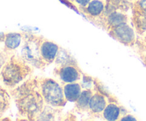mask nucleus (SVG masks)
<instances>
[{
  "label": "nucleus",
  "instance_id": "obj_1",
  "mask_svg": "<svg viewBox=\"0 0 146 121\" xmlns=\"http://www.w3.org/2000/svg\"><path fill=\"white\" fill-rule=\"evenodd\" d=\"M9 93L15 101L19 115L27 120H36L46 103L38 91V77L30 78L11 89Z\"/></svg>",
  "mask_w": 146,
  "mask_h": 121
},
{
  "label": "nucleus",
  "instance_id": "obj_2",
  "mask_svg": "<svg viewBox=\"0 0 146 121\" xmlns=\"http://www.w3.org/2000/svg\"><path fill=\"white\" fill-rule=\"evenodd\" d=\"M34 67L26 62L19 54H13L0 71V79L9 89H13L28 79Z\"/></svg>",
  "mask_w": 146,
  "mask_h": 121
},
{
  "label": "nucleus",
  "instance_id": "obj_3",
  "mask_svg": "<svg viewBox=\"0 0 146 121\" xmlns=\"http://www.w3.org/2000/svg\"><path fill=\"white\" fill-rule=\"evenodd\" d=\"M44 37L31 33L23 32V41L19 55L34 68H46L41 56V44Z\"/></svg>",
  "mask_w": 146,
  "mask_h": 121
},
{
  "label": "nucleus",
  "instance_id": "obj_4",
  "mask_svg": "<svg viewBox=\"0 0 146 121\" xmlns=\"http://www.w3.org/2000/svg\"><path fill=\"white\" fill-rule=\"evenodd\" d=\"M38 91L45 103L58 108H63L67 101L64 96L63 85L51 78L38 77Z\"/></svg>",
  "mask_w": 146,
  "mask_h": 121
},
{
  "label": "nucleus",
  "instance_id": "obj_5",
  "mask_svg": "<svg viewBox=\"0 0 146 121\" xmlns=\"http://www.w3.org/2000/svg\"><path fill=\"white\" fill-rule=\"evenodd\" d=\"M84 72L80 68L76 59L66 63L56 65L54 76L58 78L62 84L80 81Z\"/></svg>",
  "mask_w": 146,
  "mask_h": 121
},
{
  "label": "nucleus",
  "instance_id": "obj_6",
  "mask_svg": "<svg viewBox=\"0 0 146 121\" xmlns=\"http://www.w3.org/2000/svg\"><path fill=\"white\" fill-rule=\"evenodd\" d=\"M113 39L126 46L133 47L137 42L136 31L129 22L123 23L107 31Z\"/></svg>",
  "mask_w": 146,
  "mask_h": 121
},
{
  "label": "nucleus",
  "instance_id": "obj_7",
  "mask_svg": "<svg viewBox=\"0 0 146 121\" xmlns=\"http://www.w3.org/2000/svg\"><path fill=\"white\" fill-rule=\"evenodd\" d=\"M118 101L114 95H106L98 90L94 88V92L89 103L88 114L92 118H102L103 111L104 110L108 102Z\"/></svg>",
  "mask_w": 146,
  "mask_h": 121
},
{
  "label": "nucleus",
  "instance_id": "obj_8",
  "mask_svg": "<svg viewBox=\"0 0 146 121\" xmlns=\"http://www.w3.org/2000/svg\"><path fill=\"white\" fill-rule=\"evenodd\" d=\"M106 6V0H91L86 7L80 9L79 12L90 21L101 28Z\"/></svg>",
  "mask_w": 146,
  "mask_h": 121
},
{
  "label": "nucleus",
  "instance_id": "obj_9",
  "mask_svg": "<svg viewBox=\"0 0 146 121\" xmlns=\"http://www.w3.org/2000/svg\"><path fill=\"white\" fill-rule=\"evenodd\" d=\"M129 21L130 17L127 12L120 10H113L104 13L101 28L106 31H108L111 28H114L123 23L129 22Z\"/></svg>",
  "mask_w": 146,
  "mask_h": 121
},
{
  "label": "nucleus",
  "instance_id": "obj_10",
  "mask_svg": "<svg viewBox=\"0 0 146 121\" xmlns=\"http://www.w3.org/2000/svg\"><path fill=\"white\" fill-rule=\"evenodd\" d=\"M59 48L56 43L44 37L41 44V56L46 68L54 63Z\"/></svg>",
  "mask_w": 146,
  "mask_h": 121
},
{
  "label": "nucleus",
  "instance_id": "obj_11",
  "mask_svg": "<svg viewBox=\"0 0 146 121\" xmlns=\"http://www.w3.org/2000/svg\"><path fill=\"white\" fill-rule=\"evenodd\" d=\"M128 112V110L121 105L119 101H113L108 102L106 105L103 111L102 118L108 121L120 120L121 117Z\"/></svg>",
  "mask_w": 146,
  "mask_h": 121
},
{
  "label": "nucleus",
  "instance_id": "obj_12",
  "mask_svg": "<svg viewBox=\"0 0 146 121\" xmlns=\"http://www.w3.org/2000/svg\"><path fill=\"white\" fill-rule=\"evenodd\" d=\"M23 32H11L5 34L4 48L10 54H14L22 44Z\"/></svg>",
  "mask_w": 146,
  "mask_h": 121
},
{
  "label": "nucleus",
  "instance_id": "obj_13",
  "mask_svg": "<svg viewBox=\"0 0 146 121\" xmlns=\"http://www.w3.org/2000/svg\"><path fill=\"white\" fill-rule=\"evenodd\" d=\"M62 85L64 96H65L67 102H75L79 98L83 91V88L79 81L64 83L62 84Z\"/></svg>",
  "mask_w": 146,
  "mask_h": 121
},
{
  "label": "nucleus",
  "instance_id": "obj_14",
  "mask_svg": "<svg viewBox=\"0 0 146 121\" xmlns=\"http://www.w3.org/2000/svg\"><path fill=\"white\" fill-rule=\"evenodd\" d=\"M94 92V90L83 89L79 98L75 102L74 110L79 113H88L90 101Z\"/></svg>",
  "mask_w": 146,
  "mask_h": 121
},
{
  "label": "nucleus",
  "instance_id": "obj_15",
  "mask_svg": "<svg viewBox=\"0 0 146 121\" xmlns=\"http://www.w3.org/2000/svg\"><path fill=\"white\" fill-rule=\"evenodd\" d=\"M62 108H55L46 104L36 120H61Z\"/></svg>",
  "mask_w": 146,
  "mask_h": 121
},
{
  "label": "nucleus",
  "instance_id": "obj_16",
  "mask_svg": "<svg viewBox=\"0 0 146 121\" xmlns=\"http://www.w3.org/2000/svg\"><path fill=\"white\" fill-rule=\"evenodd\" d=\"M105 12L113 11V10H120V11L128 12L131 9L133 0H106Z\"/></svg>",
  "mask_w": 146,
  "mask_h": 121
},
{
  "label": "nucleus",
  "instance_id": "obj_17",
  "mask_svg": "<svg viewBox=\"0 0 146 121\" xmlns=\"http://www.w3.org/2000/svg\"><path fill=\"white\" fill-rule=\"evenodd\" d=\"M131 22L136 34L143 36L146 33V16L138 13L132 12Z\"/></svg>",
  "mask_w": 146,
  "mask_h": 121
},
{
  "label": "nucleus",
  "instance_id": "obj_18",
  "mask_svg": "<svg viewBox=\"0 0 146 121\" xmlns=\"http://www.w3.org/2000/svg\"><path fill=\"white\" fill-rule=\"evenodd\" d=\"M11 98L8 91L0 86V117L9 108Z\"/></svg>",
  "mask_w": 146,
  "mask_h": 121
},
{
  "label": "nucleus",
  "instance_id": "obj_19",
  "mask_svg": "<svg viewBox=\"0 0 146 121\" xmlns=\"http://www.w3.org/2000/svg\"><path fill=\"white\" fill-rule=\"evenodd\" d=\"M95 81L96 78L84 73L82 78L80 80L79 82L83 89L94 90V88H95Z\"/></svg>",
  "mask_w": 146,
  "mask_h": 121
},
{
  "label": "nucleus",
  "instance_id": "obj_20",
  "mask_svg": "<svg viewBox=\"0 0 146 121\" xmlns=\"http://www.w3.org/2000/svg\"><path fill=\"white\" fill-rule=\"evenodd\" d=\"M132 12L138 13L146 16V0H135L131 7Z\"/></svg>",
  "mask_w": 146,
  "mask_h": 121
},
{
  "label": "nucleus",
  "instance_id": "obj_21",
  "mask_svg": "<svg viewBox=\"0 0 146 121\" xmlns=\"http://www.w3.org/2000/svg\"><path fill=\"white\" fill-rule=\"evenodd\" d=\"M135 46H136L137 53L139 55L141 59L142 60L143 63L146 66V44H143L141 40L138 38Z\"/></svg>",
  "mask_w": 146,
  "mask_h": 121
},
{
  "label": "nucleus",
  "instance_id": "obj_22",
  "mask_svg": "<svg viewBox=\"0 0 146 121\" xmlns=\"http://www.w3.org/2000/svg\"><path fill=\"white\" fill-rule=\"evenodd\" d=\"M13 54L8 52L7 50H5L4 48L3 49L2 48H0V71H1L3 65H4V63L7 61V60Z\"/></svg>",
  "mask_w": 146,
  "mask_h": 121
},
{
  "label": "nucleus",
  "instance_id": "obj_23",
  "mask_svg": "<svg viewBox=\"0 0 146 121\" xmlns=\"http://www.w3.org/2000/svg\"><path fill=\"white\" fill-rule=\"evenodd\" d=\"M73 1H74V4H76L77 8H78V11H79L80 9L86 7L91 0H73Z\"/></svg>",
  "mask_w": 146,
  "mask_h": 121
},
{
  "label": "nucleus",
  "instance_id": "obj_24",
  "mask_svg": "<svg viewBox=\"0 0 146 121\" xmlns=\"http://www.w3.org/2000/svg\"><path fill=\"white\" fill-rule=\"evenodd\" d=\"M137 118H135L134 115H133L131 113H127L125 115H124L123 116L121 117V118L120 119L121 121H123V120H137Z\"/></svg>",
  "mask_w": 146,
  "mask_h": 121
},
{
  "label": "nucleus",
  "instance_id": "obj_25",
  "mask_svg": "<svg viewBox=\"0 0 146 121\" xmlns=\"http://www.w3.org/2000/svg\"><path fill=\"white\" fill-rule=\"evenodd\" d=\"M5 38V34L4 33H0V43L4 42Z\"/></svg>",
  "mask_w": 146,
  "mask_h": 121
},
{
  "label": "nucleus",
  "instance_id": "obj_26",
  "mask_svg": "<svg viewBox=\"0 0 146 121\" xmlns=\"http://www.w3.org/2000/svg\"><path fill=\"white\" fill-rule=\"evenodd\" d=\"M139 40H141V41H142L143 44H146V33L145 34H143V35L142 36V37H141V38H138Z\"/></svg>",
  "mask_w": 146,
  "mask_h": 121
},
{
  "label": "nucleus",
  "instance_id": "obj_27",
  "mask_svg": "<svg viewBox=\"0 0 146 121\" xmlns=\"http://www.w3.org/2000/svg\"><path fill=\"white\" fill-rule=\"evenodd\" d=\"M135 1V0H133V1Z\"/></svg>",
  "mask_w": 146,
  "mask_h": 121
}]
</instances>
